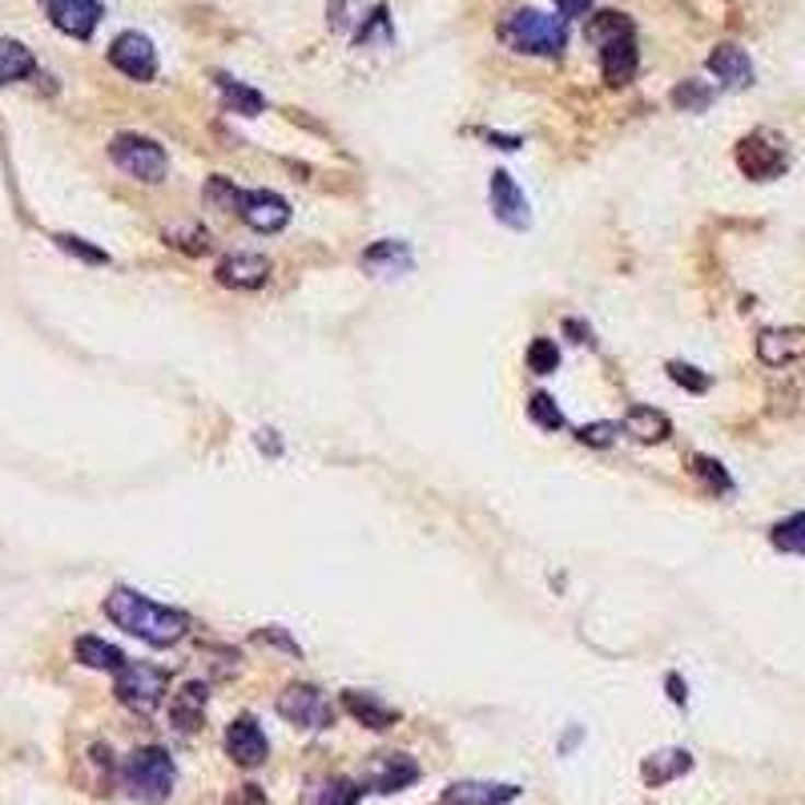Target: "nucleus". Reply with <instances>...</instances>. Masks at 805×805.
Segmentation results:
<instances>
[{"mask_svg":"<svg viewBox=\"0 0 805 805\" xmlns=\"http://www.w3.org/2000/svg\"><path fill=\"white\" fill-rule=\"evenodd\" d=\"M105 617L137 641L153 644V648H170V644L186 641L189 632V617L182 608H165L149 596L134 593V588H113L105 596Z\"/></svg>","mask_w":805,"mask_h":805,"instance_id":"obj_1","label":"nucleus"},{"mask_svg":"<svg viewBox=\"0 0 805 805\" xmlns=\"http://www.w3.org/2000/svg\"><path fill=\"white\" fill-rule=\"evenodd\" d=\"M165 242H174L177 250H186V254H210V234L202 230V226H186V230H170Z\"/></svg>","mask_w":805,"mask_h":805,"instance_id":"obj_36","label":"nucleus"},{"mask_svg":"<svg viewBox=\"0 0 805 805\" xmlns=\"http://www.w3.org/2000/svg\"><path fill=\"white\" fill-rule=\"evenodd\" d=\"M560 16H584L593 9V0H556Z\"/></svg>","mask_w":805,"mask_h":805,"instance_id":"obj_40","label":"nucleus"},{"mask_svg":"<svg viewBox=\"0 0 805 805\" xmlns=\"http://www.w3.org/2000/svg\"><path fill=\"white\" fill-rule=\"evenodd\" d=\"M636 69H641V57H636L632 37H620V41L600 45V73H605V81L612 89L629 85L632 77H636Z\"/></svg>","mask_w":805,"mask_h":805,"instance_id":"obj_17","label":"nucleus"},{"mask_svg":"<svg viewBox=\"0 0 805 805\" xmlns=\"http://www.w3.org/2000/svg\"><path fill=\"white\" fill-rule=\"evenodd\" d=\"M669 379L677 387H685V391H693V395H705L709 387H713V379L705 371L689 367V363H669Z\"/></svg>","mask_w":805,"mask_h":805,"instance_id":"obj_35","label":"nucleus"},{"mask_svg":"<svg viewBox=\"0 0 805 805\" xmlns=\"http://www.w3.org/2000/svg\"><path fill=\"white\" fill-rule=\"evenodd\" d=\"M499 41L511 53H528V57H560L568 49V25L564 16H548L540 9H516L499 21Z\"/></svg>","mask_w":805,"mask_h":805,"instance_id":"obj_2","label":"nucleus"},{"mask_svg":"<svg viewBox=\"0 0 805 805\" xmlns=\"http://www.w3.org/2000/svg\"><path fill=\"white\" fill-rule=\"evenodd\" d=\"M73 657L85 665V669H101V672H117L125 665V653L117 644L101 641V636H77Z\"/></svg>","mask_w":805,"mask_h":805,"instance_id":"obj_21","label":"nucleus"},{"mask_svg":"<svg viewBox=\"0 0 805 805\" xmlns=\"http://www.w3.org/2000/svg\"><path fill=\"white\" fill-rule=\"evenodd\" d=\"M669 689H672V701H677V705H685V685H681V677H669Z\"/></svg>","mask_w":805,"mask_h":805,"instance_id":"obj_42","label":"nucleus"},{"mask_svg":"<svg viewBox=\"0 0 805 805\" xmlns=\"http://www.w3.org/2000/svg\"><path fill=\"white\" fill-rule=\"evenodd\" d=\"M528 415H532L536 427H544V432H560L564 427V411L556 407V399L544 395V391H536L532 399H528Z\"/></svg>","mask_w":805,"mask_h":805,"instance_id":"obj_32","label":"nucleus"},{"mask_svg":"<svg viewBox=\"0 0 805 805\" xmlns=\"http://www.w3.org/2000/svg\"><path fill=\"white\" fill-rule=\"evenodd\" d=\"M266 278H271V262L262 254H226L218 262V283L234 290H258Z\"/></svg>","mask_w":805,"mask_h":805,"instance_id":"obj_16","label":"nucleus"},{"mask_svg":"<svg viewBox=\"0 0 805 805\" xmlns=\"http://www.w3.org/2000/svg\"><path fill=\"white\" fill-rule=\"evenodd\" d=\"M37 73V57L33 49H25L21 41L0 37V85H13V81H25V77Z\"/></svg>","mask_w":805,"mask_h":805,"instance_id":"obj_23","label":"nucleus"},{"mask_svg":"<svg viewBox=\"0 0 805 805\" xmlns=\"http://www.w3.org/2000/svg\"><path fill=\"white\" fill-rule=\"evenodd\" d=\"M202 709H206V685L189 681V685H182L174 693V701H170V717H174L177 729L189 733L202 725Z\"/></svg>","mask_w":805,"mask_h":805,"instance_id":"obj_22","label":"nucleus"},{"mask_svg":"<svg viewBox=\"0 0 805 805\" xmlns=\"http://www.w3.org/2000/svg\"><path fill=\"white\" fill-rule=\"evenodd\" d=\"M41 9L49 16V25L57 33L73 41H89L97 33L101 16H105V4L101 0H41Z\"/></svg>","mask_w":805,"mask_h":805,"instance_id":"obj_8","label":"nucleus"},{"mask_svg":"<svg viewBox=\"0 0 805 805\" xmlns=\"http://www.w3.org/2000/svg\"><path fill=\"white\" fill-rule=\"evenodd\" d=\"M769 544L778 548V552H785V556H805V511H793L781 524H773Z\"/></svg>","mask_w":805,"mask_h":805,"instance_id":"obj_27","label":"nucleus"},{"mask_svg":"<svg viewBox=\"0 0 805 805\" xmlns=\"http://www.w3.org/2000/svg\"><path fill=\"white\" fill-rule=\"evenodd\" d=\"M620 432L632 435V439H641V444H660V439H669L672 435V423L665 411L657 407H632L620 423Z\"/></svg>","mask_w":805,"mask_h":805,"instance_id":"obj_20","label":"nucleus"},{"mask_svg":"<svg viewBox=\"0 0 805 805\" xmlns=\"http://www.w3.org/2000/svg\"><path fill=\"white\" fill-rule=\"evenodd\" d=\"M560 367V350H556V338H532V347H528V371L536 375H552Z\"/></svg>","mask_w":805,"mask_h":805,"instance_id":"obj_34","label":"nucleus"},{"mask_svg":"<svg viewBox=\"0 0 805 805\" xmlns=\"http://www.w3.org/2000/svg\"><path fill=\"white\" fill-rule=\"evenodd\" d=\"M343 709H347L359 725H367V729H391V725L399 721V713L387 705L383 697L363 693V689H347V693H343Z\"/></svg>","mask_w":805,"mask_h":805,"instance_id":"obj_19","label":"nucleus"},{"mask_svg":"<svg viewBox=\"0 0 805 805\" xmlns=\"http://www.w3.org/2000/svg\"><path fill=\"white\" fill-rule=\"evenodd\" d=\"M737 170H741L749 182H773L790 170V149H785V137H778L773 129H754L737 141Z\"/></svg>","mask_w":805,"mask_h":805,"instance_id":"obj_6","label":"nucleus"},{"mask_svg":"<svg viewBox=\"0 0 805 805\" xmlns=\"http://www.w3.org/2000/svg\"><path fill=\"white\" fill-rule=\"evenodd\" d=\"M110 158L122 174L137 177V182H146V186H158V182H165V174H170V158H165V149H161L153 137L117 134L110 141Z\"/></svg>","mask_w":805,"mask_h":805,"instance_id":"obj_4","label":"nucleus"},{"mask_svg":"<svg viewBox=\"0 0 805 805\" xmlns=\"http://www.w3.org/2000/svg\"><path fill=\"white\" fill-rule=\"evenodd\" d=\"M278 713L298 729H331L335 725V705L314 685H286L278 693Z\"/></svg>","mask_w":805,"mask_h":805,"instance_id":"obj_7","label":"nucleus"},{"mask_svg":"<svg viewBox=\"0 0 805 805\" xmlns=\"http://www.w3.org/2000/svg\"><path fill=\"white\" fill-rule=\"evenodd\" d=\"M57 246L65 250V254H77L81 262H93V266H105L110 262V254L97 246H89L85 238H73V234H57Z\"/></svg>","mask_w":805,"mask_h":805,"instance_id":"obj_37","label":"nucleus"},{"mask_svg":"<svg viewBox=\"0 0 805 805\" xmlns=\"http://www.w3.org/2000/svg\"><path fill=\"white\" fill-rule=\"evenodd\" d=\"M487 202H492V214H496L504 226H511V230H524V226L532 222V214H528V198H524V189L516 186V177H511L508 170H496V174H492Z\"/></svg>","mask_w":805,"mask_h":805,"instance_id":"obj_13","label":"nucleus"},{"mask_svg":"<svg viewBox=\"0 0 805 805\" xmlns=\"http://www.w3.org/2000/svg\"><path fill=\"white\" fill-rule=\"evenodd\" d=\"M693 769V757L685 754V749H660V754H653L648 761L641 766L644 781L648 785H665V781L681 778V773H689Z\"/></svg>","mask_w":805,"mask_h":805,"instance_id":"obj_24","label":"nucleus"},{"mask_svg":"<svg viewBox=\"0 0 805 805\" xmlns=\"http://www.w3.org/2000/svg\"><path fill=\"white\" fill-rule=\"evenodd\" d=\"M620 435V423H588V427H580L576 432V439L588 447H608L612 439Z\"/></svg>","mask_w":805,"mask_h":805,"instance_id":"obj_38","label":"nucleus"},{"mask_svg":"<svg viewBox=\"0 0 805 805\" xmlns=\"http://www.w3.org/2000/svg\"><path fill=\"white\" fill-rule=\"evenodd\" d=\"M110 65L129 81H153L158 77V49L146 33H122L110 45Z\"/></svg>","mask_w":805,"mask_h":805,"instance_id":"obj_10","label":"nucleus"},{"mask_svg":"<svg viewBox=\"0 0 805 805\" xmlns=\"http://www.w3.org/2000/svg\"><path fill=\"white\" fill-rule=\"evenodd\" d=\"M797 355H805V331L781 326V331H761L757 335V359L766 363V367H785Z\"/></svg>","mask_w":805,"mask_h":805,"instance_id":"obj_18","label":"nucleus"},{"mask_svg":"<svg viewBox=\"0 0 805 805\" xmlns=\"http://www.w3.org/2000/svg\"><path fill=\"white\" fill-rule=\"evenodd\" d=\"M415 781H419V766L407 754H375L363 761L359 773V785H367L375 793H399L415 785Z\"/></svg>","mask_w":805,"mask_h":805,"instance_id":"obj_9","label":"nucleus"},{"mask_svg":"<svg viewBox=\"0 0 805 805\" xmlns=\"http://www.w3.org/2000/svg\"><path fill=\"white\" fill-rule=\"evenodd\" d=\"M262 644H274V648H286L290 657H302V648H298V641H290V632L286 629H262L258 632Z\"/></svg>","mask_w":805,"mask_h":805,"instance_id":"obj_39","label":"nucleus"},{"mask_svg":"<svg viewBox=\"0 0 805 805\" xmlns=\"http://www.w3.org/2000/svg\"><path fill=\"white\" fill-rule=\"evenodd\" d=\"M122 781L129 797L146 805H161L170 793H174V781H177V769H174V757L165 754L161 745H141L134 754L125 757L122 766Z\"/></svg>","mask_w":805,"mask_h":805,"instance_id":"obj_3","label":"nucleus"},{"mask_svg":"<svg viewBox=\"0 0 805 805\" xmlns=\"http://www.w3.org/2000/svg\"><path fill=\"white\" fill-rule=\"evenodd\" d=\"M206 198H210L214 206H222V210L238 214V210H242V198H246V189H238L230 177L218 174V177H210V182H206Z\"/></svg>","mask_w":805,"mask_h":805,"instance_id":"obj_33","label":"nucleus"},{"mask_svg":"<svg viewBox=\"0 0 805 805\" xmlns=\"http://www.w3.org/2000/svg\"><path fill=\"white\" fill-rule=\"evenodd\" d=\"M218 89H222L226 110L242 113V117H258L262 113L258 89H250V85H242V81H234V77H222V73H218Z\"/></svg>","mask_w":805,"mask_h":805,"instance_id":"obj_28","label":"nucleus"},{"mask_svg":"<svg viewBox=\"0 0 805 805\" xmlns=\"http://www.w3.org/2000/svg\"><path fill=\"white\" fill-rule=\"evenodd\" d=\"M359 797H363V785H359V781L331 778V781H314L302 802H307V805H355Z\"/></svg>","mask_w":805,"mask_h":805,"instance_id":"obj_26","label":"nucleus"},{"mask_svg":"<svg viewBox=\"0 0 805 805\" xmlns=\"http://www.w3.org/2000/svg\"><path fill=\"white\" fill-rule=\"evenodd\" d=\"M363 266L375 274H403V271H411V250L403 246V242L383 238V242H375V246L363 254Z\"/></svg>","mask_w":805,"mask_h":805,"instance_id":"obj_25","label":"nucleus"},{"mask_svg":"<svg viewBox=\"0 0 805 805\" xmlns=\"http://www.w3.org/2000/svg\"><path fill=\"white\" fill-rule=\"evenodd\" d=\"M713 85H705V81H681V85L672 89V105L685 113H705L709 105H713Z\"/></svg>","mask_w":805,"mask_h":805,"instance_id":"obj_29","label":"nucleus"},{"mask_svg":"<svg viewBox=\"0 0 805 805\" xmlns=\"http://www.w3.org/2000/svg\"><path fill=\"white\" fill-rule=\"evenodd\" d=\"M620 37H632V21L624 13H600L593 16V25H588V41L596 45H608V41H620Z\"/></svg>","mask_w":805,"mask_h":805,"instance_id":"obj_31","label":"nucleus"},{"mask_svg":"<svg viewBox=\"0 0 805 805\" xmlns=\"http://www.w3.org/2000/svg\"><path fill=\"white\" fill-rule=\"evenodd\" d=\"M564 331H568V335H576V343H593V331H584V322H576V319L564 322Z\"/></svg>","mask_w":805,"mask_h":805,"instance_id":"obj_41","label":"nucleus"},{"mask_svg":"<svg viewBox=\"0 0 805 805\" xmlns=\"http://www.w3.org/2000/svg\"><path fill=\"white\" fill-rule=\"evenodd\" d=\"M709 73L717 77L725 89H749L754 85V61H749V53L741 45H733V41H721L717 49L709 53Z\"/></svg>","mask_w":805,"mask_h":805,"instance_id":"obj_14","label":"nucleus"},{"mask_svg":"<svg viewBox=\"0 0 805 805\" xmlns=\"http://www.w3.org/2000/svg\"><path fill=\"white\" fill-rule=\"evenodd\" d=\"M238 218H242L250 230H258V234H278V230L290 222V206H286V198H278L274 189H246Z\"/></svg>","mask_w":805,"mask_h":805,"instance_id":"obj_12","label":"nucleus"},{"mask_svg":"<svg viewBox=\"0 0 805 805\" xmlns=\"http://www.w3.org/2000/svg\"><path fill=\"white\" fill-rule=\"evenodd\" d=\"M520 797V785L508 781H456L444 790V805H508Z\"/></svg>","mask_w":805,"mask_h":805,"instance_id":"obj_15","label":"nucleus"},{"mask_svg":"<svg viewBox=\"0 0 805 805\" xmlns=\"http://www.w3.org/2000/svg\"><path fill=\"white\" fill-rule=\"evenodd\" d=\"M693 475L705 483L709 492H717V496H729L733 492V475L725 471V463H717V459L693 456Z\"/></svg>","mask_w":805,"mask_h":805,"instance_id":"obj_30","label":"nucleus"},{"mask_svg":"<svg viewBox=\"0 0 805 805\" xmlns=\"http://www.w3.org/2000/svg\"><path fill=\"white\" fill-rule=\"evenodd\" d=\"M226 754H230L234 766L258 769L271 757V741H266V733L258 729L254 717H238L226 725Z\"/></svg>","mask_w":805,"mask_h":805,"instance_id":"obj_11","label":"nucleus"},{"mask_svg":"<svg viewBox=\"0 0 805 805\" xmlns=\"http://www.w3.org/2000/svg\"><path fill=\"white\" fill-rule=\"evenodd\" d=\"M113 693L134 713H153L161 705V697L170 693V672L158 669V665H146V660H125L122 669L113 672Z\"/></svg>","mask_w":805,"mask_h":805,"instance_id":"obj_5","label":"nucleus"}]
</instances>
